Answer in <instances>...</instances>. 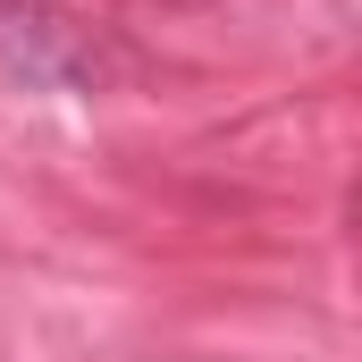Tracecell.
<instances>
[{
  "label": "cell",
  "mask_w": 362,
  "mask_h": 362,
  "mask_svg": "<svg viewBox=\"0 0 362 362\" xmlns=\"http://www.w3.org/2000/svg\"><path fill=\"white\" fill-rule=\"evenodd\" d=\"M0 76L17 85H85L93 59L76 51V34L42 8H0Z\"/></svg>",
  "instance_id": "cell-1"
}]
</instances>
